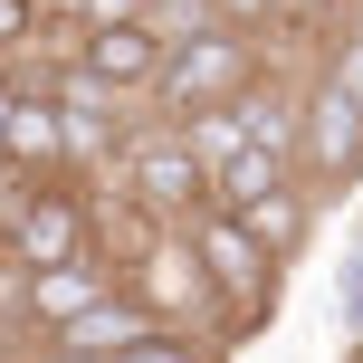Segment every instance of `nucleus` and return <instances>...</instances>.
Returning <instances> with one entry per match:
<instances>
[{
	"label": "nucleus",
	"instance_id": "1",
	"mask_svg": "<svg viewBox=\"0 0 363 363\" xmlns=\"http://www.w3.org/2000/svg\"><path fill=\"white\" fill-rule=\"evenodd\" d=\"M96 201H125L134 220H153V230H182V220L211 201V182H201V153L191 134L172 125V115H134L125 134H115V163L86 182Z\"/></svg>",
	"mask_w": 363,
	"mask_h": 363
},
{
	"label": "nucleus",
	"instance_id": "2",
	"mask_svg": "<svg viewBox=\"0 0 363 363\" xmlns=\"http://www.w3.org/2000/svg\"><path fill=\"white\" fill-rule=\"evenodd\" d=\"M182 239H191V258H201V277H211V306H220V335L230 345H249L258 325L277 315V258L249 239V220L239 211H220V201H201L191 220H182Z\"/></svg>",
	"mask_w": 363,
	"mask_h": 363
},
{
	"label": "nucleus",
	"instance_id": "3",
	"mask_svg": "<svg viewBox=\"0 0 363 363\" xmlns=\"http://www.w3.org/2000/svg\"><path fill=\"white\" fill-rule=\"evenodd\" d=\"M268 77V38L258 29H230V19H201L191 38H172L163 48V67H153V115H201V106H230L239 86H258Z\"/></svg>",
	"mask_w": 363,
	"mask_h": 363
},
{
	"label": "nucleus",
	"instance_id": "4",
	"mask_svg": "<svg viewBox=\"0 0 363 363\" xmlns=\"http://www.w3.org/2000/svg\"><path fill=\"white\" fill-rule=\"evenodd\" d=\"M287 172L306 182L315 201H325V191H354V182H363V106L335 86V77H315V67H306V86H296Z\"/></svg>",
	"mask_w": 363,
	"mask_h": 363
},
{
	"label": "nucleus",
	"instance_id": "5",
	"mask_svg": "<svg viewBox=\"0 0 363 363\" xmlns=\"http://www.w3.org/2000/svg\"><path fill=\"white\" fill-rule=\"evenodd\" d=\"M106 268H115V287H125L144 315H163V325H220L211 277H201V258H191V239H182V230H134Z\"/></svg>",
	"mask_w": 363,
	"mask_h": 363
},
{
	"label": "nucleus",
	"instance_id": "6",
	"mask_svg": "<svg viewBox=\"0 0 363 363\" xmlns=\"http://www.w3.org/2000/svg\"><path fill=\"white\" fill-rule=\"evenodd\" d=\"M96 249V211H86V182H19V191H0V258H19V268H48V258H77Z\"/></svg>",
	"mask_w": 363,
	"mask_h": 363
},
{
	"label": "nucleus",
	"instance_id": "7",
	"mask_svg": "<svg viewBox=\"0 0 363 363\" xmlns=\"http://www.w3.org/2000/svg\"><path fill=\"white\" fill-rule=\"evenodd\" d=\"M0 172H10V182H57V172H67V125H57V96L38 86V67H19V86H10Z\"/></svg>",
	"mask_w": 363,
	"mask_h": 363
},
{
	"label": "nucleus",
	"instance_id": "8",
	"mask_svg": "<svg viewBox=\"0 0 363 363\" xmlns=\"http://www.w3.org/2000/svg\"><path fill=\"white\" fill-rule=\"evenodd\" d=\"M144 325V306H134L125 287H106L96 306H77V315H57V325H38L29 345H38V363H115V345Z\"/></svg>",
	"mask_w": 363,
	"mask_h": 363
},
{
	"label": "nucleus",
	"instance_id": "9",
	"mask_svg": "<svg viewBox=\"0 0 363 363\" xmlns=\"http://www.w3.org/2000/svg\"><path fill=\"white\" fill-rule=\"evenodd\" d=\"M106 287H115L106 249H77V258H48V268H29V287H19V335H38V325H57V315L96 306Z\"/></svg>",
	"mask_w": 363,
	"mask_h": 363
},
{
	"label": "nucleus",
	"instance_id": "10",
	"mask_svg": "<svg viewBox=\"0 0 363 363\" xmlns=\"http://www.w3.org/2000/svg\"><path fill=\"white\" fill-rule=\"evenodd\" d=\"M77 67H96L106 86H125V96H144L153 86V67H163V38L144 29V19H106V29H77Z\"/></svg>",
	"mask_w": 363,
	"mask_h": 363
},
{
	"label": "nucleus",
	"instance_id": "11",
	"mask_svg": "<svg viewBox=\"0 0 363 363\" xmlns=\"http://www.w3.org/2000/svg\"><path fill=\"white\" fill-rule=\"evenodd\" d=\"M315 211H325V201H315L306 182L287 172V182H268V191H258L239 220H249V239L277 258V268H296V258H306V239H315Z\"/></svg>",
	"mask_w": 363,
	"mask_h": 363
},
{
	"label": "nucleus",
	"instance_id": "12",
	"mask_svg": "<svg viewBox=\"0 0 363 363\" xmlns=\"http://www.w3.org/2000/svg\"><path fill=\"white\" fill-rule=\"evenodd\" d=\"M115 363H230V335L220 325H163V315H144V325L115 345Z\"/></svg>",
	"mask_w": 363,
	"mask_h": 363
},
{
	"label": "nucleus",
	"instance_id": "13",
	"mask_svg": "<svg viewBox=\"0 0 363 363\" xmlns=\"http://www.w3.org/2000/svg\"><path fill=\"white\" fill-rule=\"evenodd\" d=\"M315 77H335V86L363 106V19H345V29L325 38V57H315Z\"/></svg>",
	"mask_w": 363,
	"mask_h": 363
},
{
	"label": "nucleus",
	"instance_id": "14",
	"mask_svg": "<svg viewBox=\"0 0 363 363\" xmlns=\"http://www.w3.org/2000/svg\"><path fill=\"white\" fill-rule=\"evenodd\" d=\"M134 19H144V29H153V38H163V48H172V38H191L201 19H211V0H144V10H134Z\"/></svg>",
	"mask_w": 363,
	"mask_h": 363
},
{
	"label": "nucleus",
	"instance_id": "15",
	"mask_svg": "<svg viewBox=\"0 0 363 363\" xmlns=\"http://www.w3.org/2000/svg\"><path fill=\"white\" fill-rule=\"evenodd\" d=\"M29 38H38V0H0V67L29 57Z\"/></svg>",
	"mask_w": 363,
	"mask_h": 363
},
{
	"label": "nucleus",
	"instance_id": "16",
	"mask_svg": "<svg viewBox=\"0 0 363 363\" xmlns=\"http://www.w3.org/2000/svg\"><path fill=\"white\" fill-rule=\"evenodd\" d=\"M363 306V220L345 230V268H335V315H354Z\"/></svg>",
	"mask_w": 363,
	"mask_h": 363
},
{
	"label": "nucleus",
	"instance_id": "17",
	"mask_svg": "<svg viewBox=\"0 0 363 363\" xmlns=\"http://www.w3.org/2000/svg\"><path fill=\"white\" fill-rule=\"evenodd\" d=\"M211 19H230V29H277V0H211Z\"/></svg>",
	"mask_w": 363,
	"mask_h": 363
},
{
	"label": "nucleus",
	"instance_id": "18",
	"mask_svg": "<svg viewBox=\"0 0 363 363\" xmlns=\"http://www.w3.org/2000/svg\"><path fill=\"white\" fill-rule=\"evenodd\" d=\"M144 0H77V29H106V19H134Z\"/></svg>",
	"mask_w": 363,
	"mask_h": 363
},
{
	"label": "nucleus",
	"instance_id": "19",
	"mask_svg": "<svg viewBox=\"0 0 363 363\" xmlns=\"http://www.w3.org/2000/svg\"><path fill=\"white\" fill-rule=\"evenodd\" d=\"M325 10H354V0H325Z\"/></svg>",
	"mask_w": 363,
	"mask_h": 363
}]
</instances>
